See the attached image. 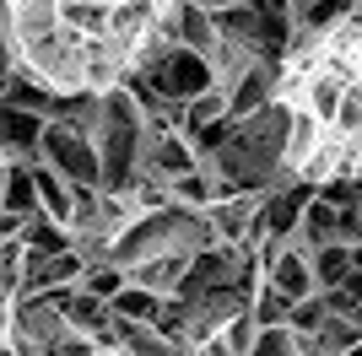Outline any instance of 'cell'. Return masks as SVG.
Wrapping results in <instances>:
<instances>
[{"label": "cell", "mask_w": 362, "mask_h": 356, "mask_svg": "<svg viewBox=\"0 0 362 356\" xmlns=\"http://www.w3.org/2000/svg\"><path fill=\"white\" fill-rule=\"evenodd\" d=\"M0 49L54 97H103L184 49L179 0H0Z\"/></svg>", "instance_id": "obj_1"}, {"label": "cell", "mask_w": 362, "mask_h": 356, "mask_svg": "<svg viewBox=\"0 0 362 356\" xmlns=\"http://www.w3.org/2000/svg\"><path fill=\"white\" fill-rule=\"evenodd\" d=\"M276 108L287 114V173L335 184L362 173V16L298 28L276 54Z\"/></svg>", "instance_id": "obj_2"}, {"label": "cell", "mask_w": 362, "mask_h": 356, "mask_svg": "<svg viewBox=\"0 0 362 356\" xmlns=\"http://www.w3.org/2000/svg\"><path fill=\"white\" fill-rule=\"evenodd\" d=\"M151 124L146 103L130 87H114L98 97V119H92V146H98V167H103L108 194H130L146 178V151H151Z\"/></svg>", "instance_id": "obj_3"}, {"label": "cell", "mask_w": 362, "mask_h": 356, "mask_svg": "<svg viewBox=\"0 0 362 356\" xmlns=\"http://www.w3.org/2000/svg\"><path fill=\"white\" fill-rule=\"evenodd\" d=\"M38 162H49L65 184H92L103 189V167H98V146H92V130L76 124V119H44V141H38Z\"/></svg>", "instance_id": "obj_4"}, {"label": "cell", "mask_w": 362, "mask_h": 356, "mask_svg": "<svg viewBox=\"0 0 362 356\" xmlns=\"http://www.w3.org/2000/svg\"><path fill=\"white\" fill-rule=\"evenodd\" d=\"M87 275V259L76 249H60V254H33L22 249V286L16 297H44V292H65Z\"/></svg>", "instance_id": "obj_5"}, {"label": "cell", "mask_w": 362, "mask_h": 356, "mask_svg": "<svg viewBox=\"0 0 362 356\" xmlns=\"http://www.w3.org/2000/svg\"><path fill=\"white\" fill-rule=\"evenodd\" d=\"M38 141H44V114H28L0 97V157L6 162H38Z\"/></svg>", "instance_id": "obj_6"}, {"label": "cell", "mask_w": 362, "mask_h": 356, "mask_svg": "<svg viewBox=\"0 0 362 356\" xmlns=\"http://www.w3.org/2000/svg\"><path fill=\"white\" fill-rule=\"evenodd\" d=\"M314 200V184H287V189L265 194V210H259V237L271 243H287L298 237V222H303V206Z\"/></svg>", "instance_id": "obj_7"}, {"label": "cell", "mask_w": 362, "mask_h": 356, "mask_svg": "<svg viewBox=\"0 0 362 356\" xmlns=\"http://www.w3.org/2000/svg\"><path fill=\"white\" fill-rule=\"evenodd\" d=\"M33 189H38V210L49 222L71 227V210H76V184H65L49 162H33Z\"/></svg>", "instance_id": "obj_8"}, {"label": "cell", "mask_w": 362, "mask_h": 356, "mask_svg": "<svg viewBox=\"0 0 362 356\" xmlns=\"http://www.w3.org/2000/svg\"><path fill=\"white\" fill-rule=\"evenodd\" d=\"M108 308H114V319H136V324H157V319H163V308H168V297L146 292V286H136V281H124V286H119V297H114Z\"/></svg>", "instance_id": "obj_9"}, {"label": "cell", "mask_w": 362, "mask_h": 356, "mask_svg": "<svg viewBox=\"0 0 362 356\" xmlns=\"http://www.w3.org/2000/svg\"><path fill=\"white\" fill-rule=\"evenodd\" d=\"M249 356H308V345H303V335L292 324H259Z\"/></svg>", "instance_id": "obj_10"}, {"label": "cell", "mask_w": 362, "mask_h": 356, "mask_svg": "<svg viewBox=\"0 0 362 356\" xmlns=\"http://www.w3.org/2000/svg\"><path fill=\"white\" fill-rule=\"evenodd\" d=\"M351 249H341V243H330V249H314V275H319V292H335V286L351 281Z\"/></svg>", "instance_id": "obj_11"}, {"label": "cell", "mask_w": 362, "mask_h": 356, "mask_svg": "<svg viewBox=\"0 0 362 356\" xmlns=\"http://www.w3.org/2000/svg\"><path fill=\"white\" fill-rule=\"evenodd\" d=\"M292 308H298V302H292L287 292H276L271 281H259V286H255V302H249L255 324H287V319H292Z\"/></svg>", "instance_id": "obj_12"}, {"label": "cell", "mask_w": 362, "mask_h": 356, "mask_svg": "<svg viewBox=\"0 0 362 356\" xmlns=\"http://www.w3.org/2000/svg\"><path fill=\"white\" fill-rule=\"evenodd\" d=\"M130 281V275H124L119 265H87V275H81V292H92V297H103V302H114V297H119V286Z\"/></svg>", "instance_id": "obj_13"}, {"label": "cell", "mask_w": 362, "mask_h": 356, "mask_svg": "<svg viewBox=\"0 0 362 356\" xmlns=\"http://www.w3.org/2000/svg\"><path fill=\"white\" fill-rule=\"evenodd\" d=\"M179 6H195V11H206V16H222V11H233V6H243V0H179Z\"/></svg>", "instance_id": "obj_14"}, {"label": "cell", "mask_w": 362, "mask_h": 356, "mask_svg": "<svg viewBox=\"0 0 362 356\" xmlns=\"http://www.w3.org/2000/svg\"><path fill=\"white\" fill-rule=\"evenodd\" d=\"M6 184H11V162H0V210H6Z\"/></svg>", "instance_id": "obj_15"}, {"label": "cell", "mask_w": 362, "mask_h": 356, "mask_svg": "<svg viewBox=\"0 0 362 356\" xmlns=\"http://www.w3.org/2000/svg\"><path fill=\"white\" fill-rule=\"evenodd\" d=\"M346 356H362V345H351V351H346Z\"/></svg>", "instance_id": "obj_16"}]
</instances>
